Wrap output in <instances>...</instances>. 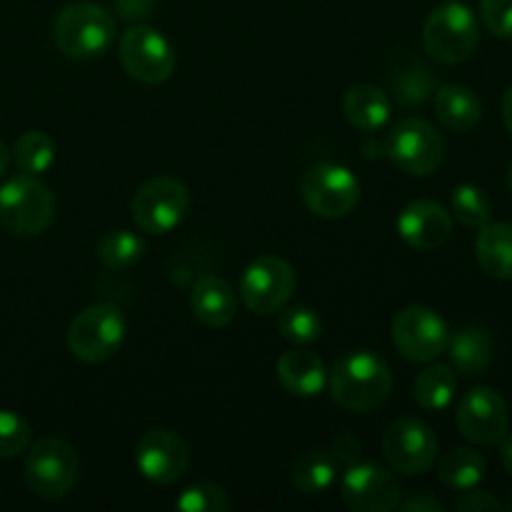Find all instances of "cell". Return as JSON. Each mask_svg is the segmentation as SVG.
Segmentation results:
<instances>
[{
  "label": "cell",
  "mask_w": 512,
  "mask_h": 512,
  "mask_svg": "<svg viewBox=\"0 0 512 512\" xmlns=\"http://www.w3.org/2000/svg\"><path fill=\"white\" fill-rule=\"evenodd\" d=\"M330 395L350 413H373L393 390V373L380 355L355 350L343 355L328 375Z\"/></svg>",
  "instance_id": "6da1fadb"
},
{
  "label": "cell",
  "mask_w": 512,
  "mask_h": 512,
  "mask_svg": "<svg viewBox=\"0 0 512 512\" xmlns=\"http://www.w3.org/2000/svg\"><path fill=\"white\" fill-rule=\"evenodd\" d=\"M53 40L73 60L100 58L115 43V18L98 3H70L55 18Z\"/></svg>",
  "instance_id": "7a4b0ae2"
},
{
  "label": "cell",
  "mask_w": 512,
  "mask_h": 512,
  "mask_svg": "<svg viewBox=\"0 0 512 512\" xmlns=\"http://www.w3.org/2000/svg\"><path fill=\"white\" fill-rule=\"evenodd\" d=\"M425 50L438 63L458 65L465 63L478 50L480 25L473 10L463 3H440L430 10L423 25Z\"/></svg>",
  "instance_id": "3957f363"
},
{
  "label": "cell",
  "mask_w": 512,
  "mask_h": 512,
  "mask_svg": "<svg viewBox=\"0 0 512 512\" xmlns=\"http://www.w3.org/2000/svg\"><path fill=\"white\" fill-rule=\"evenodd\" d=\"M55 215V198L35 175H15L0 185V225L20 238L48 230Z\"/></svg>",
  "instance_id": "277c9868"
},
{
  "label": "cell",
  "mask_w": 512,
  "mask_h": 512,
  "mask_svg": "<svg viewBox=\"0 0 512 512\" xmlns=\"http://www.w3.org/2000/svg\"><path fill=\"white\" fill-rule=\"evenodd\" d=\"M125 340V318L118 305L95 303L73 318L68 328V350L80 363H105Z\"/></svg>",
  "instance_id": "5b68a950"
},
{
  "label": "cell",
  "mask_w": 512,
  "mask_h": 512,
  "mask_svg": "<svg viewBox=\"0 0 512 512\" xmlns=\"http://www.w3.org/2000/svg\"><path fill=\"white\" fill-rule=\"evenodd\" d=\"M190 210V193L183 180L173 175H158L138 188L130 203L135 225L143 233L165 235L178 228Z\"/></svg>",
  "instance_id": "8992f818"
},
{
  "label": "cell",
  "mask_w": 512,
  "mask_h": 512,
  "mask_svg": "<svg viewBox=\"0 0 512 512\" xmlns=\"http://www.w3.org/2000/svg\"><path fill=\"white\" fill-rule=\"evenodd\" d=\"M78 475V453L60 438H40L25 460V483L45 500L65 498L78 483Z\"/></svg>",
  "instance_id": "52a82bcc"
},
{
  "label": "cell",
  "mask_w": 512,
  "mask_h": 512,
  "mask_svg": "<svg viewBox=\"0 0 512 512\" xmlns=\"http://www.w3.org/2000/svg\"><path fill=\"white\" fill-rule=\"evenodd\" d=\"M385 153L400 170L423 178L443 165L448 148H445L443 135L428 120L403 118L390 128Z\"/></svg>",
  "instance_id": "ba28073f"
},
{
  "label": "cell",
  "mask_w": 512,
  "mask_h": 512,
  "mask_svg": "<svg viewBox=\"0 0 512 512\" xmlns=\"http://www.w3.org/2000/svg\"><path fill=\"white\" fill-rule=\"evenodd\" d=\"M300 195L315 215L328 220L345 218L360 200V183L345 165L318 163L303 175Z\"/></svg>",
  "instance_id": "9c48e42d"
},
{
  "label": "cell",
  "mask_w": 512,
  "mask_h": 512,
  "mask_svg": "<svg viewBox=\"0 0 512 512\" xmlns=\"http://www.w3.org/2000/svg\"><path fill=\"white\" fill-rule=\"evenodd\" d=\"M120 60L130 78L145 85H158L173 75L175 50L160 30L150 25H130L120 35Z\"/></svg>",
  "instance_id": "30bf717a"
},
{
  "label": "cell",
  "mask_w": 512,
  "mask_h": 512,
  "mask_svg": "<svg viewBox=\"0 0 512 512\" xmlns=\"http://www.w3.org/2000/svg\"><path fill=\"white\" fill-rule=\"evenodd\" d=\"M295 290V270L280 255H260L240 278V298L250 313L275 315Z\"/></svg>",
  "instance_id": "8fae6325"
},
{
  "label": "cell",
  "mask_w": 512,
  "mask_h": 512,
  "mask_svg": "<svg viewBox=\"0 0 512 512\" xmlns=\"http://www.w3.org/2000/svg\"><path fill=\"white\" fill-rule=\"evenodd\" d=\"M448 323L435 310L410 305L393 320V343L413 363H433L448 350Z\"/></svg>",
  "instance_id": "7c38bea8"
},
{
  "label": "cell",
  "mask_w": 512,
  "mask_h": 512,
  "mask_svg": "<svg viewBox=\"0 0 512 512\" xmlns=\"http://www.w3.org/2000/svg\"><path fill=\"white\" fill-rule=\"evenodd\" d=\"M383 453L395 473L425 475L438 458V438L423 420L398 418L383 433Z\"/></svg>",
  "instance_id": "4fadbf2b"
},
{
  "label": "cell",
  "mask_w": 512,
  "mask_h": 512,
  "mask_svg": "<svg viewBox=\"0 0 512 512\" xmlns=\"http://www.w3.org/2000/svg\"><path fill=\"white\" fill-rule=\"evenodd\" d=\"M455 420L463 438H468L470 443L485 445V448L500 445L510 428L508 403L495 388L478 385L460 398Z\"/></svg>",
  "instance_id": "5bb4252c"
},
{
  "label": "cell",
  "mask_w": 512,
  "mask_h": 512,
  "mask_svg": "<svg viewBox=\"0 0 512 512\" xmlns=\"http://www.w3.org/2000/svg\"><path fill=\"white\" fill-rule=\"evenodd\" d=\"M343 503L355 512H390L400 508L403 490L395 475L378 463H350L340 483Z\"/></svg>",
  "instance_id": "9a60e30c"
},
{
  "label": "cell",
  "mask_w": 512,
  "mask_h": 512,
  "mask_svg": "<svg viewBox=\"0 0 512 512\" xmlns=\"http://www.w3.org/2000/svg\"><path fill=\"white\" fill-rule=\"evenodd\" d=\"M190 465V450L178 433L155 428L143 433L135 445V468L148 483L173 485Z\"/></svg>",
  "instance_id": "2e32d148"
},
{
  "label": "cell",
  "mask_w": 512,
  "mask_h": 512,
  "mask_svg": "<svg viewBox=\"0 0 512 512\" xmlns=\"http://www.w3.org/2000/svg\"><path fill=\"white\" fill-rule=\"evenodd\" d=\"M398 233L410 248L438 250L453 233V215L435 200H413L398 215Z\"/></svg>",
  "instance_id": "e0dca14e"
},
{
  "label": "cell",
  "mask_w": 512,
  "mask_h": 512,
  "mask_svg": "<svg viewBox=\"0 0 512 512\" xmlns=\"http://www.w3.org/2000/svg\"><path fill=\"white\" fill-rule=\"evenodd\" d=\"M275 375H278V383L298 398H315L328 385L325 363L320 360V355L305 348H293L280 355Z\"/></svg>",
  "instance_id": "ac0fdd59"
},
{
  "label": "cell",
  "mask_w": 512,
  "mask_h": 512,
  "mask_svg": "<svg viewBox=\"0 0 512 512\" xmlns=\"http://www.w3.org/2000/svg\"><path fill=\"white\" fill-rule=\"evenodd\" d=\"M190 310L208 328H225L238 315L235 290L218 275H203L195 280L190 293Z\"/></svg>",
  "instance_id": "d6986e66"
},
{
  "label": "cell",
  "mask_w": 512,
  "mask_h": 512,
  "mask_svg": "<svg viewBox=\"0 0 512 512\" xmlns=\"http://www.w3.org/2000/svg\"><path fill=\"white\" fill-rule=\"evenodd\" d=\"M435 113L438 120L453 133H468L483 118V103L465 85H440L435 90Z\"/></svg>",
  "instance_id": "ffe728a7"
},
{
  "label": "cell",
  "mask_w": 512,
  "mask_h": 512,
  "mask_svg": "<svg viewBox=\"0 0 512 512\" xmlns=\"http://www.w3.org/2000/svg\"><path fill=\"white\" fill-rule=\"evenodd\" d=\"M448 353L458 373L475 378V375H483L493 365L495 343L488 330L478 328V325H468V328L458 330L448 340Z\"/></svg>",
  "instance_id": "44dd1931"
},
{
  "label": "cell",
  "mask_w": 512,
  "mask_h": 512,
  "mask_svg": "<svg viewBox=\"0 0 512 512\" xmlns=\"http://www.w3.org/2000/svg\"><path fill=\"white\" fill-rule=\"evenodd\" d=\"M345 118L363 133H378L390 118V98L370 83H358L345 93Z\"/></svg>",
  "instance_id": "7402d4cb"
},
{
  "label": "cell",
  "mask_w": 512,
  "mask_h": 512,
  "mask_svg": "<svg viewBox=\"0 0 512 512\" xmlns=\"http://www.w3.org/2000/svg\"><path fill=\"white\" fill-rule=\"evenodd\" d=\"M480 268L495 280H512V225L485 223L475 240Z\"/></svg>",
  "instance_id": "603a6c76"
},
{
  "label": "cell",
  "mask_w": 512,
  "mask_h": 512,
  "mask_svg": "<svg viewBox=\"0 0 512 512\" xmlns=\"http://www.w3.org/2000/svg\"><path fill=\"white\" fill-rule=\"evenodd\" d=\"M388 85L400 105H420L435 93L438 80L428 65H423L413 55H403V58L395 60L388 75Z\"/></svg>",
  "instance_id": "cb8c5ba5"
},
{
  "label": "cell",
  "mask_w": 512,
  "mask_h": 512,
  "mask_svg": "<svg viewBox=\"0 0 512 512\" xmlns=\"http://www.w3.org/2000/svg\"><path fill=\"white\" fill-rule=\"evenodd\" d=\"M340 463L330 450L315 448L308 453L300 455L293 463V485L298 493L303 495H323L325 490H330L338 480Z\"/></svg>",
  "instance_id": "d4e9b609"
},
{
  "label": "cell",
  "mask_w": 512,
  "mask_h": 512,
  "mask_svg": "<svg viewBox=\"0 0 512 512\" xmlns=\"http://www.w3.org/2000/svg\"><path fill=\"white\" fill-rule=\"evenodd\" d=\"M455 393H458V375H455L453 365L445 363L428 365L413 383L415 403L423 410H433V413L448 408Z\"/></svg>",
  "instance_id": "484cf974"
},
{
  "label": "cell",
  "mask_w": 512,
  "mask_h": 512,
  "mask_svg": "<svg viewBox=\"0 0 512 512\" xmlns=\"http://www.w3.org/2000/svg\"><path fill=\"white\" fill-rule=\"evenodd\" d=\"M488 473V460L473 448H453L438 463V480L450 490L478 488Z\"/></svg>",
  "instance_id": "4316f807"
},
{
  "label": "cell",
  "mask_w": 512,
  "mask_h": 512,
  "mask_svg": "<svg viewBox=\"0 0 512 512\" xmlns=\"http://www.w3.org/2000/svg\"><path fill=\"white\" fill-rule=\"evenodd\" d=\"M20 173L40 175L55 163V140L43 130H28L18 138L13 150Z\"/></svg>",
  "instance_id": "83f0119b"
},
{
  "label": "cell",
  "mask_w": 512,
  "mask_h": 512,
  "mask_svg": "<svg viewBox=\"0 0 512 512\" xmlns=\"http://www.w3.org/2000/svg\"><path fill=\"white\" fill-rule=\"evenodd\" d=\"M450 213L460 220L468 228H483L485 223H490V215H493V203H490L488 193L478 185H458L450 195Z\"/></svg>",
  "instance_id": "f1b7e54d"
},
{
  "label": "cell",
  "mask_w": 512,
  "mask_h": 512,
  "mask_svg": "<svg viewBox=\"0 0 512 512\" xmlns=\"http://www.w3.org/2000/svg\"><path fill=\"white\" fill-rule=\"evenodd\" d=\"M145 253V243L140 235L130 233V230H110L108 235H103V240L98 243V260L105 268H128L135 260H140V255Z\"/></svg>",
  "instance_id": "f546056e"
},
{
  "label": "cell",
  "mask_w": 512,
  "mask_h": 512,
  "mask_svg": "<svg viewBox=\"0 0 512 512\" xmlns=\"http://www.w3.org/2000/svg\"><path fill=\"white\" fill-rule=\"evenodd\" d=\"M320 315L305 305H290L278 310V333L293 345H310L320 338Z\"/></svg>",
  "instance_id": "4dcf8cb0"
},
{
  "label": "cell",
  "mask_w": 512,
  "mask_h": 512,
  "mask_svg": "<svg viewBox=\"0 0 512 512\" xmlns=\"http://www.w3.org/2000/svg\"><path fill=\"white\" fill-rule=\"evenodd\" d=\"M175 508L180 512H225L230 508V498L223 485L198 480L175 498Z\"/></svg>",
  "instance_id": "1f68e13d"
},
{
  "label": "cell",
  "mask_w": 512,
  "mask_h": 512,
  "mask_svg": "<svg viewBox=\"0 0 512 512\" xmlns=\"http://www.w3.org/2000/svg\"><path fill=\"white\" fill-rule=\"evenodd\" d=\"M30 425L13 410H0V458H18L30 445Z\"/></svg>",
  "instance_id": "d6a6232c"
},
{
  "label": "cell",
  "mask_w": 512,
  "mask_h": 512,
  "mask_svg": "<svg viewBox=\"0 0 512 512\" xmlns=\"http://www.w3.org/2000/svg\"><path fill=\"white\" fill-rule=\"evenodd\" d=\"M480 15L495 38L512 40V0H480Z\"/></svg>",
  "instance_id": "836d02e7"
},
{
  "label": "cell",
  "mask_w": 512,
  "mask_h": 512,
  "mask_svg": "<svg viewBox=\"0 0 512 512\" xmlns=\"http://www.w3.org/2000/svg\"><path fill=\"white\" fill-rule=\"evenodd\" d=\"M455 510H503L505 505L488 490H460V498L453 503Z\"/></svg>",
  "instance_id": "e575fe53"
},
{
  "label": "cell",
  "mask_w": 512,
  "mask_h": 512,
  "mask_svg": "<svg viewBox=\"0 0 512 512\" xmlns=\"http://www.w3.org/2000/svg\"><path fill=\"white\" fill-rule=\"evenodd\" d=\"M330 453L338 458V463H355L360 458V443L350 433H340L335 435Z\"/></svg>",
  "instance_id": "d590c367"
},
{
  "label": "cell",
  "mask_w": 512,
  "mask_h": 512,
  "mask_svg": "<svg viewBox=\"0 0 512 512\" xmlns=\"http://www.w3.org/2000/svg\"><path fill=\"white\" fill-rule=\"evenodd\" d=\"M400 508H403L405 512H443L445 505L440 503L438 498H433V495L418 493V495H413V498L405 500Z\"/></svg>",
  "instance_id": "8d00e7d4"
},
{
  "label": "cell",
  "mask_w": 512,
  "mask_h": 512,
  "mask_svg": "<svg viewBox=\"0 0 512 512\" xmlns=\"http://www.w3.org/2000/svg\"><path fill=\"white\" fill-rule=\"evenodd\" d=\"M500 463L505 465V470L512 475V435H505L500 440Z\"/></svg>",
  "instance_id": "74e56055"
},
{
  "label": "cell",
  "mask_w": 512,
  "mask_h": 512,
  "mask_svg": "<svg viewBox=\"0 0 512 512\" xmlns=\"http://www.w3.org/2000/svg\"><path fill=\"white\" fill-rule=\"evenodd\" d=\"M503 123H505V128H508V133L512 138V88L508 90V93H505V98H503Z\"/></svg>",
  "instance_id": "f35d334b"
},
{
  "label": "cell",
  "mask_w": 512,
  "mask_h": 512,
  "mask_svg": "<svg viewBox=\"0 0 512 512\" xmlns=\"http://www.w3.org/2000/svg\"><path fill=\"white\" fill-rule=\"evenodd\" d=\"M363 150H365V158H380V155L385 153V145H380L378 140L370 138L368 143L363 145Z\"/></svg>",
  "instance_id": "ab89813d"
},
{
  "label": "cell",
  "mask_w": 512,
  "mask_h": 512,
  "mask_svg": "<svg viewBox=\"0 0 512 512\" xmlns=\"http://www.w3.org/2000/svg\"><path fill=\"white\" fill-rule=\"evenodd\" d=\"M8 165H10V153H8V148H5L3 140H0V175L8 170Z\"/></svg>",
  "instance_id": "60d3db41"
},
{
  "label": "cell",
  "mask_w": 512,
  "mask_h": 512,
  "mask_svg": "<svg viewBox=\"0 0 512 512\" xmlns=\"http://www.w3.org/2000/svg\"><path fill=\"white\" fill-rule=\"evenodd\" d=\"M508 188L512 190V163H510V168H508Z\"/></svg>",
  "instance_id": "b9f144b4"
},
{
  "label": "cell",
  "mask_w": 512,
  "mask_h": 512,
  "mask_svg": "<svg viewBox=\"0 0 512 512\" xmlns=\"http://www.w3.org/2000/svg\"><path fill=\"white\" fill-rule=\"evenodd\" d=\"M505 508L512 512V490H510V495H508V503H505Z\"/></svg>",
  "instance_id": "7bdbcfd3"
}]
</instances>
